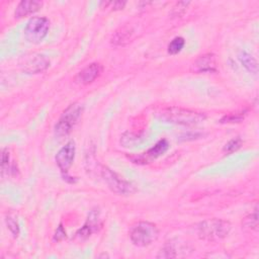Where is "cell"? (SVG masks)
Here are the masks:
<instances>
[{
    "instance_id": "603a6c76",
    "label": "cell",
    "mask_w": 259,
    "mask_h": 259,
    "mask_svg": "<svg viewBox=\"0 0 259 259\" xmlns=\"http://www.w3.org/2000/svg\"><path fill=\"white\" fill-rule=\"evenodd\" d=\"M8 163H9V152L8 149H3L2 155H1V169L2 174L6 169H8Z\"/></svg>"
},
{
    "instance_id": "d6986e66",
    "label": "cell",
    "mask_w": 259,
    "mask_h": 259,
    "mask_svg": "<svg viewBox=\"0 0 259 259\" xmlns=\"http://www.w3.org/2000/svg\"><path fill=\"white\" fill-rule=\"evenodd\" d=\"M242 143L243 142H242L241 138H239V137L234 138V139H232L231 141H229L228 143L225 145L224 152L227 153V154H231V153L237 151L238 149H240L241 146H242Z\"/></svg>"
},
{
    "instance_id": "cb8c5ba5",
    "label": "cell",
    "mask_w": 259,
    "mask_h": 259,
    "mask_svg": "<svg viewBox=\"0 0 259 259\" xmlns=\"http://www.w3.org/2000/svg\"><path fill=\"white\" fill-rule=\"evenodd\" d=\"M65 238H66V232H65V230L63 228V225L60 224L59 227L57 228V230H56V232H55L53 240L55 242H60V241L64 240Z\"/></svg>"
},
{
    "instance_id": "4fadbf2b",
    "label": "cell",
    "mask_w": 259,
    "mask_h": 259,
    "mask_svg": "<svg viewBox=\"0 0 259 259\" xmlns=\"http://www.w3.org/2000/svg\"><path fill=\"white\" fill-rule=\"evenodd\" d=\"M169 148V144L167 142V140L163 139L160 140L153 148H151L148 152H146L142 158L144 159L143 161H151L153 159H156L158 157H160L162 154H164Z\"/></svg>"
},
{
    "instance_id": "30bf717a",
    "label": "cell",
    "mask_w": 259,
    "mask_h": 259,
    "mask_svg": "<svg viewBox=\"0 0 259 259\" xmlns=\"http://www.w3.org/2000/svg\"><path fill=\"white\" fill-rule=\"evenodd\" d=\"M193 71L198 73H211L217 71V59L214 54L200 56L192 65Z\"/></svg>"
},
{
    "instance_id": "9a60e30c",
    "label": "cell",
    "mask_w": 259,
    "mask_h": 259,
    "mask_svg": "<svg viewBox=\"0 0 259 259\" xmlns=\"http://www.w3.org/2000/svg\"><path fill=\"white\" fill-rule=\"evenodd\" d=\"M132 34L133 32L132 30H130V28H121L120 30L115 32V35L112 39V44L115 46H124L131 40Z\"/></svg>"
},
{
    "instance_id": "8fae6325",
    "label": "cell",
    "mask_w": 259,
    "mask_h": 259,
    "mask_svg": "<svg viewBox=\"0 0 259 259\" xmlns=\"http://www.w3.org/2000/svg\"><path fill=\"white\" fill-rule=\"evenodd\" d=\"M43 6V2L40 0H23L16 6L14 15L16 18H21L32 14L40 10Z\"/></svg>"
},
{
    "instance_id": "52a82bcc",
    "label": "cell",
    "mask_w": 259,
    "mask_h": 259,
    "mask_svg": "<svg viewBox=\"0 0 259 259\" xmlns=\"http://www.w3.org/2000/svg\"><path fill=\"white\" fill-rule=\"evenodd\" d=\"M20 67L27 74H39L50 67V60L43 54L25 55L20 59Z\"/></svg>"
},
{
    "instance_id": "6da1fadb",
    "label": "cell",
    "mask_w": 259,
    "mask_h": 259,
    "mask_svg": "<svg viewBox=\"0 0 259 259\" xmlns=\"http://www.w3.org/2000/svg\"><path fill=\"white\" fill-rule=\"evenodd\" d=\"M160 120L166 123L182 125V126H194L206 121L207 116L204 113L191 111L188 109H182L177 107H170L163 109L158 114Z\"/></svg>"
},
{
    "instance_id": "e0dca14e",
    "label": "cell",
    "mask_w": 259,
    "mask_h": 259,
    "mask_svg": "<svg viewBox=\"0 0 259 259\" xmlns=\"http://www.w3.org/2000/svg\"><path fill=\"white\" fill-rule=\"evenodd\" d=\"M184 45H185L184 39L182 37H176L168 45V53L170 55H176L183 49Z\"/></svg>"
},
{
    "instance_id": "277c9868",
    "label": "cell",
    "mask_w": 259,
    "mask_h": 259,
    "mask_svg": "<svg viewBox=\"0 0 259 259\" xmlns=\"http://www.w3.org/2000/svg\"><path fill=\"white\" fill-rule=\"evenodd\" d=\"M159 236L157 226L150 222H139L130 231V239L138 247H147L154 243Z\"/></svg>"
},
{
    "instance_id": "9c48e42d",
    "label": "cell",
    "mask_w": 259,
    "mask_h": 259,
    "mask_svg": "<svg viewBox=\"0 0 259 259\" xmlns=\"http://www.w3.org/2000/svg\"><path fill=\"white\" fill-rule=\"evenodd\" d=\"M103 72V66L100 63H91L83 68L75 77V82L81 85L92 83Z\"/></svg>"
},
{
    "instance_id": "ba28073f",
    "label": "cell",
    "mask_w": 259,
    "mask_h": 259,
    "mask_svg": "<svg viewBox=\"0 0 259 259\" xmlns=\"http://www.w3.org/2000/svg\"><path fill=\"white\" fill-rule=\"evenodd\" d=\"M75 143L74 141H69L66 145L63 146L57 153L55 160L56 163L65 176L67 174L69 168L72 166L73 161L75 158Z\"/></svg>"
},
{
    "instance_id": "8992f818",
    "label": "cell",
    "mask_w": 259,
    "mask_h": 259,
    "mask_svg": "<svg viewBox=\"0 0 259 259\" xmlns=\"http://www.w3.org/2000/svg\"><path fill=\"white\" fill-rule=\"evenodd\" d=\"M102 176L109 188L120 196H130L136 191L135 186L123 178L108 167L102 168Z\"/></svg>"
},
{
    "instance_id": "3957f363",
    "label": "cell",
    "mask_w": 259,
    "mask_h": 259,
    "mask_svg": "<svg viewBox=\"0 0 259 259\" xmlns=\"http://www.w3.org/2000/svg\"><path fill=\"white\" fill-rule=\"evenodd\" d=\"M83 113V107L79 104H73L64 111L61 118L55 125V135L58 138L68 136L73 128L80 120Z\"/></svg>"
},
{
    "instance_id": "ac0fdd59",
    "label": "cell",
    "mask_w": 259,
    "mask_h": 259,
    "mask_svg": "<svg viewBox=\"0 0 259 259\" xmlns=\"http://www.w3.org/2000/svg\"><path fill=\"white\" fill-rule=\"evenodd\" d=\"M244 228H248L250 230H257L258 228V215H257V208L255 209L254 213L246 217L243 221Z\"/></svg>"
},
{
    "instance_id": "7402d4cb",
    "label": "cell",
    "mask_w": 259,
    "mask_h": 259,
    "mask_svg": "<svg viewBox=\"0 0 259 259\" xmlns=\"http://www.w3.org/2000/svg\"><path fill=\"white\" fill-rule=\"evenodd\" d=\"M102 5H105V8H112L113 10H121L125 7V1H110V2H102Z\"/></svg>"
},
{
    "instance_id": "7a4b0ae2",
    "label": "cell",
    "mask_w": 259,
    "mask_h": 259,
    "mask_svg": "<svg viewBox=\"0 0 259 259\" xmlns=\"http://www.w3.org/2000/svg\"><path fill=\"white\" fill-rule=\"evenodd\" d=\"M232 226L230 222L220 219H210L197 226L199 237L206 241H219L229 235Z\"/></svg>"
},
{
    "instance_id": "5b68a950",
    "label": "cell",
    "mask_w": 259,
    "mask_h": 259,
    "mask_svg": "<svg viewBox=\"0 0 259 259\" xmlns=\"http://www.w3.org/2000/svg\"><path fill=\"white\" fill-rule=\"evenodd\" d=\"M50 20L47 17L35 16L30 18L24 27V38L32 44L41 43L48 35Z\"/></svg>"
},
{
    "instance_id": "ffe728a7",
    "label": "cell",
    "mask_w": 259,
    "mask_h": 259,
    "mask_svg": "<svg viewBox=\"0 0 259 259\" xmlns=\"http://www.w3.org/2000/svg\"><path fill=\"white\" fill-rule=\"evenodd\" d=\"M5 223L7 226V229L12 233L14 237H17L19 234V225L16 221V219L12 216H7L5 219Z\"/></svg>"
},
{
    "instance_id": "5bb4252c",
    "label": "cell",
    "mask_w": 259,
    "mask_h": 259,
    "mask_svg": "<svg viewBox=\"0 0 259 259\" xmlns=\"http://www.w3.org/2000/svg\"><path fill=\"white\" fill-rule=\"evenodd\" d=\"M238 58L247 71H249L250 73H253V74H257L258 62L251 54H249L246 51H241L238 55Z\"/></svg>"
},
{
    "instance_id": "2e32d148",
    "label": "cell",
    "mask_w": 259,
    "mask_h": 259,
    "mask_svg": "<svg viewBox=\"0 0 259 259\" xmlns=\"http://www.w3.org/2000/svg\"><path fill=\"white\" fill-rule=\"evenodd\" d=\"M177 248H176V245L173 241H170V242H167L164 247L162 248L158 255H157V258H175L177 257Z\"/></svg>"
},
{
    "instance_id": "7c38bea8",
    "label": "cell",
    "mask_w": 259,
    "mask_h": 259,
    "mask_svg": "<svg viewBox=\"0 0 259 259\" xmlns=\"http://www.w3.org/2000/svg\"><path fill=\"white\" fill-rule=\"evenodd\" d=\"M99 217H100V212L91 211V213L88 216L87 222L80 230H78L76 236L81 240L87 239L96 230L97 226H99Z\"/></svg>"
},
{
    "instance_id": "44dd1931",
    "label": "cell",
    "mask_w": 259,
    "mask_h": 259,
    "mask_svg": "<svg viewBox=\"0 0 259 259\" xmlns=\"http://www.w3.org/2000/svg\"><path fill=\"white\" fill-rule=\"evenodd\" d=\"M245 115H246L245 112L233 113L230 115H227L221 120V123H240L244 119Z\"/></svg>"
},
{
    "instance_id": "d4e9b609",
    "label": "cell",
    "mask_w": 259,
    "mask_h": 259,
    "mask_svg": "<svg viewBox=\"0 0 259 259\" xmlns=\"http://www.w3.org/2000/svg\"><path fill=\"white\" fill-rule=\"evenodd\" d=\"M189 3H190V2H188V1H180V2H177V3L175 4V6L173 7V8H174V9H173V13H174L176 16H180L179 11L182 10V12L184 13L185 8H187V6L189 5Z\"/></svg>"
}]
</instances>
